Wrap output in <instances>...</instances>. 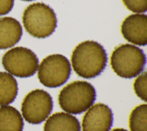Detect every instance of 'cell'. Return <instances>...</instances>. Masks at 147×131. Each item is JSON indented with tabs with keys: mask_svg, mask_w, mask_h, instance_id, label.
Here are the masks:
<instances>
[{
	"mask_svg": "<svg viewBox=\"0 0 147 131\" xmlns=\"http://www.w3.org/2000/svg\"><path fill=\"white\" fill-rule=\"evenodd\" d=\"M71 60L72 67L78 76L91 79L98 76L105 70L107 57L101 44L95 41L87 40L75 48Z\"/></svg>",
	"mask_w": 147,
	"mask_h": 131,
	"instance_id": "cell-1",
	"label": "cell"
},
{
	"mask_svg": "<svg viewBox=\"0 0 147 131\" xmlns=\"http://www.w3.org/2000/svg\"><path fill=\"white\" fill-rule=\"evenodd\" d=\"M96 99L94 86L88 82L76 80L64 87L58 96L60 107L69 114H78L87 110Z\"/></svg>",
	"mask_w": 147,
	"mask_h": 131,
	"instance_id": "cell-2",
	"label": "cell"
},
{
	"mask_svg": "<svg viewBox=\"0 0 147 131\" xmlns=\"http://www.w3.org/2000/svg\"><path fill=\"white\" fill-rule=\"evenodd\" d=\"M22 22L25 30L32 36L44 38L55 32L57 18L54 10L49 5L36 2L29 5L24 10Z\"/></svg>",
	"mask_w": 147,
	"mask_h": 131,
	"instance_id": "cell-3",
	"label": "cell"
},
{
	"mask_svg": "<svg viewBox=\"0 0 147 131\" xmlns=\"http://www.w3.org/2000/svg\"><path fill=\"white\" fill-rule=\"evenodd\" d=\"M146 64V56L138 47L130 44L116 47L110 57V65L119 76L130 79L140 74Z\"/></svg>",
	"mask_w": 147,
	"mask_h": 131,
	"instance_id": "cell-4",
	"label": "cell"
},
{
	"mask_svg": "<svg viewBox=\"0 0 147 131\" xmlns=\"http://www.w3.org/2000/svg\"><path fill=\"white\" fill-rule=\"evenodd\" d=\"M37 70L38 80L42 85L56 88L63 85L68 80L71 67L65 56L61 54H52L42 60Z\"/></svg>",
	"mask_w": 147,
	"mask_h": 131,
	"instance_id": "cell-5",
	"label": "cell"
},
{
	"mask_svg": "<svg viewBox=\"0 0 147 131\" xmlns=\"http://www.w3.org/2000/svg\"><path fill=\"white\" fill-rule=\"evenodd\" d=\"M2 64L5 70L13 76L28 78L33 76L37 71L38 59L30 49L16 47L3 55Z\"/></svg>",
	"mask_w": 147,
	"mask_h": 131,
	"instance_id": "cell-6",
	"label": "cell"
},
{
	"mask_svg": "<svg viewBox=\"0 0 147 131\" xmlns=\"http://www.w3.org/2000/svg\"><path fill=\"white\" fill-rule=\"evenodd\" d=\"M52 109L53 101L51 95L44 90L35 89L25 97L21 110L26 122L39 124L48 117Z\"/></svg>",
	"mask_w": 147,
	"mask_h": 131,
	"instance_id": "cell-7",
	"label": "cell"
},
{
	"mask_svg": "<svg viewBox=\"0 0 147 131\" xmlns=\"http://www.w3.org/2000/svg\"><path fill=\"white\" fill-rule=\"evenodd\" d=\"M113 115L110 108L105 104L98 103L92 105L83 116V131H110Z\"/></svg>",
	"mask_w": 147,
	"mask_h": 131,
	"instance_id": "cell-8",
	"label": "cell"
},
{
	"mask_svg": "<svg viewBox=\"0 0 147 131\" xmlns=\"http://www.w3.org/2000/svg\"><path fill=\"white\" fill-rule=\"evenodd\" d=\"M121 33L127 41L134 45L145 46L147 44V16L145 14H130L123 21Z\"/></svg>",
	"mask_w": 147,
	"mask_h": 131,
	"instance_id": "cell-9",
	"label": "cell"
},
{
	"mask_svg": "<svg viewBox=\"0 0 147 131\" xmlns=\"http://www.w3.org/2000/svg\"><path fill=\"white\" fill-rule=\"evenodd\" d=\"M22 28L20 22L11 17L0 18V49L11 48L20 40Z\"/></svg>",
	"mask_w": 147,
	"mask_h": 131,
	"instance_id": "cell-10",
	"label": "cell"
},
{
	"mask_svg": "<svg viewBox=\"0 0 147 131\" xmlns=\"http://www.w3.org/2000/svg\"><path fill=\"white\" fill-rule=\"evenodd\" d=\"M44 131H80V125L75 116L57 112L47 119L44 125Z\"/></svg>",
	"mask_w": 147,
	"mask_h": 131,
	"instance_id": "cell-11",
	"label": "cell"
},
{
	"mask_svg": "<svg viewBox=\"0 0 147 131\" xmlns=\"http://www.w3.org/2000/svg\"><path fill=\"white\" fill-rule=\"evenodd\" d=\"M24 121L20 111L9 105L0 107V131H22Z\"/></svg>",
	"mask_w": 147,
	"mask_h": 131,
	"instance_id": "cell-12",
	"label": "cell"
},
{
	"mask_svg": "<svg viewBox=\"0 0 147 131\" xmlns=\"http://www.w3.org/2000/svg\"><path fill=\"white\" fill-rule=\"evenodd\" d=\"M18 84L14 76L6 72H0V106L11 103L18 93Z\"/></svg>",
	"mask_w": 147,
	"mask_h": 131,
	"instance_id": "cell-13",
	"label": "cell"
},
{
	"mask_svg": "<svg viewBox=\"0 0 147 131\" xmlns=\"http://www.w3.org/2000/svg\"><path fill=\"white\" fill-rule=\"evenodd\" d=\"M147 106L141 104L130 113L129 125L130 131H147Z\"/></svg>",
	"mask_w": 147,
	"mask_h": 131,
	"instance_id": "cell-14",
	"label": "cell"
},
{
	"mask_svg": "<svg viewBox=\"0 0 147 131\" xmlns=\"http://www.w3.org/2000/svg\"><path fill=\"white\" fill-rule=\"evenodd\" d=\"M133 88L137 96L141 100L146 102L147 75L146 72H142L135 79Z\"/></svg>",
	"mask_w": 147,
	"mask_h": 131,
	"instance_id": "cell-15",
	"label": "cell"
},
{
	"mask_svg": "<svg viewBox=\"0 0 147 131\" xmlns=\"http://www.w3.org/2000/svg\"><path fill=\"white\" fill-rule=\"evenodd\" d=\"M130 11L135 13H144L147 10V0H122Z\"/></svg>",
	"mask_w": 147,
	"mask_h": 131,
	"instance_id": "cell-16",
	"label": "cell"
},
{
	"mask_svg": "<svg viewBox=\"0 0 147 131\" xmlns=\"http://www.w3.org/2000/svg\"><path fill=\"white\" fill-rule=\"evenodd\" d=\"M14 6V0H0V16L9 13Z\"/></svg>",
	"mask_w": 147,
	"mask_h": 131,
	"instance_id": "cell-17",
	"label": "cell"
},
{
	"mask_svg": "<svg viewBox=\"0 0 147 131\" xmlns=\"http://www.w3.org/2000/svg\"><path fill=\"white\" fill-rule=\"evenodd\" d=\"M111 131H128V130L123 128H115L112 129Z\"/></svg>",
	"mask_w": 147,
	"mask_h": 131,
	"instance_id": "cell-18",
	"label": "cell"
},
{
	"mask_svg": "<svg viewBox=\"0 0 147 131\" xmlns=\"http://www.w3.org/2000/svg\"><path fill=\"white\" fill-rule=\"evenodd\" d=\"M21 1H32L34 0H21Z\"/></svg>",
	"mask_w": 147,
	"mask_h": 131,
	"instance_id": "cell-19",
	"label": "cell"
}]
</instances>
